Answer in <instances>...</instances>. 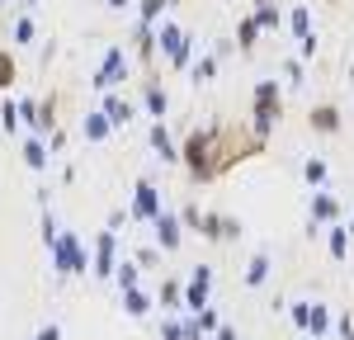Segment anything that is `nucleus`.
<instances>
[{"instance_id": "nucleus-32", "label": "nucleus", "mask_w": 354, "mask_h": 340, "mask_svg": "<svg viewBox=\"0 0 354 340\" xmlns=\"http://www.w3.org/2000/svg\"><path fill=\"white\" fill-rule=\"evenodd\" d=\"M123 312H128V317H147V312H151V293H142V288L123 293Z\"/></svg>"}, {"instance_id": "nucleus-2", "label": "nucleus", "mask_w": 354, "mask_h": 340, "mask_svg": "<svg viewBox=\"0 0 354 340\" xmlns=\"http://www.w3.org/2000/svg\"><path fill=\"white\" fill-rule=\"evenodd\" d=\"M250 128L260 133V138H270L274 123L283 118V90H279V81H255V90H250Z\"/></svg>"}, {"instance_id": "nucleus-21", "label": "nucleus", "mask_w": 354, "mask_h": 340, "mask_svg": "<svg viewBox=\"0 0 354 340\" xmlns=\"http://www.w3.org/2000/svg\"><path fill=\"white\" fill-rule=\"evenodd\" d=\"M260 33H265V28L255 24V15H241V19H236V48H241V53H255Z\"/></svg>"}, {"instance_id": "nucleus-40", "label": "nucleus", "mask_w": 354, "mask_h": 340, "mask_svg": "<svg viewBox=\"0 0 354 340\" xmlns=\"http://www.w3.org/2000/svg\"><path fill=\"white\" fill-rule=\"evenodd\" d=\"M213 340H241V336H236V326H222V331H218Z\"/></svg>"}, {"instance_id": "nucleus-10", "label": "nucleus", "mask_w": 354, "mask_h": 340, "mask_svg": "<svg viewBox=\"0 0 354 340\" xmlns=\"http://www.w3.org/2000/svg\"><path fill=\"white\" fill-rule=\"evenodd\" d=\"M307 128H312V133H317V138H335V133H340V128H345V113H340V104H312V109H307Z\"/></svg>"}, {"instance_id": "nucleus-28", "label": "nucleus", "mask_w": 354, "mask_h": 340, "mask_svg": "<svg viewBox=\"0 0 354 340\" xmlns=\"http://www.w3.org/2000/svg\"><path fill=\"white\" fill-rule=\"evenodd\" d=\"M15 81H19V62H15V53H10V48H0V90L10 95V90H15Z\"/></svg>"}, {"instance_id": "nucleus-33", "label": "nucleus", "mask_w": 354, "mask_h": 340, "mask_svg": "<svg viewBox=\"0 0 354 340\" xmlns=\"http://www.w3.org/2000/svg\"><path fill=\"white\" fill-rule=\"evenodd\" d=\"M307 336H312V340L330 336V308H322V303H312V326H307Z\"/></svg>"}, {"instance_id": "nucleus-43", "label": "nucleus", "mask_w": 354, "mask_h": 340, "mask_svg": "<svg viewBox=\"0 0 354 340\" xmlns=\"http://www.w3.org/2000/svg\"><path fill=\"white\" fill-rule=\"evenodd\" d=\"M326 5H340V0H326Z\"/></svg>"}, {"instance_id": "nucleus-36", "label": "nucleus", "mask_w": 354, "mask_h": 340, "mask_svg": "<svg viewBox=\"0 0 354 340\" xmlns=\"http://www.w3.org/2000/svg\"><path fill=\"white\" fill-rule=\"evenodd\" d=\"M161 340H185V321H161Z\"/></svg>"}, {"instance_id": "nucleus-30", "label": "nucleus", "mask_w": 354, "mask_h": 340, "mask_svg": "<svg viewBox=\"0 0 354 340\" xmlns=\"http://www.w3.org/2000/svg\"><path fill=\"white\" fill-rule=\"evenodd\" d=\"M137 279H142V265H137V260H118V274H113V283H118L123 293H133Z\"/></svg>"}, {"instance_id": "nucleus-6", "label": "nucleus", "mask_w": 354, "mask_h": 340, "mask_svg": "<svg viewBox=\"0 0 354 340\" xmlns=\"http://www.w3.org/2000/svg\"><path fill=\"white\" fill-rule=\"evenodd\" d=\"M194 232H198L203 241H236V236H241V223H236L232 213H213V208H203L198 223H194Z\"/></svg>"}, {"instance_id": "nucleus-19", "label": "nucleus", "mask_w": 354, "mask_h": 340, "mask_svg": "<svg viewBox=\"0 0 354 340\" xmlns=\"http://www.w3.org/2000/svg\"><path fill=\"white\" fill-rule=\"evenodd\" d=\"M81 133H85V142H104L113 133V123H109V113L104 109H95V113H85V123H81Z\"/></svg>"}, {"instance_id": "nucleus-7", "label": "nucleus", "mask_w": 354, "mask_h": 340, "mask_svg": "<svg viewBox=\"0 0 354 340\" xmlns=\"http://www.w3.org/2000/svg\"><path fill=\"white\" fill-rule=\"evenodd\" d=\"M161 213H165V203H161L156 180H137V185H133V218H137V223H156Z\"/></svg>"}, {"instance_id": "nucleus-29", "label": "nucleus", "mask_w": 354, "mask_h": 340, "mask_svg": "<svg viewBox=\"0 0 354 340\" xmlns=\"http://www.w3.org/2000/svg\"><path fill=\"white\" fill-rule=\"evenodd\" d=\"M165 5H175V0H137V24H161Z\"/></svg>"}, {"instance_id": "nucleus-5", "label": "nucleus", "mask_w": 354, "mask_h": 340, "mask_svg": "<svg viewBox=\"0 0 354 340\" xmlns=\"http://www.w3.org/2000/svg\"><path fill=\"white\" fill-rule=\"evenodd\" d=\"M53 270H57V279H66V274H85V270H95L76 232H62V236H57V246H53Z\"/></svg>"}, {"instance_id": "nucleus-20", "label": "nucleus", "mask_w": 354, "mask_h": 340, "mask_svg": "<svg viewBox=\"0 0 354 340\" xmlns=\"http://www.w3.org/2000/svg\"><path fill=\"white\" fill-rule=\"evenodd\" d=\"M33 38H38V19H33V15H15V24H10V43H15V48H28Z\"/></svg>"}, {"instance_id": "nucleus-8", "label": "nucleus", "mask_w": 354, "mask_h": 340, "mask_svg": "<svg viewBox=\"0 0 354 340\" xmlns=\"http://www.w3.org/2000/svg\"><path fill=\"white\" fill-rule=\"evenodd\" d=\"M208 293H213V265H194L185 279V312H203Z\"/></svg>"}, {"instance_id": "nucleus-37", "label": "nucleus", "mask_w": 354, "mask_h": 340, "mask_svg": "<svg viewBox=\"0 0 354 340\" xmlns=\"http://www.w3.org/2000/svg\"><path fill=\"white\" fill-rule=\"evenodd\" d=\"M283 76H288L293 85L302 81V57H288V62H283Z\"/></svg>"}, {"instance_id": "nucleus-3", "label": "nucleus", "mask_w": 354, "mask_h": 340, "mask_svg": "<svg viewBox=\"0 0 354 340\" xmlns=\"http://www.w3.org/2000/svg\"><path fill=\"white\" fill-rule=\"evenodd\" d=\"M156 43H161L165 62H170L175 71H189L194 66V38L175 24V19H161V24H156Z\"/></svg>"}, {"instance_id": "nucleus-11", "label": "nucleus", "mask_w": 354, "mask_h": 340, "mask_svg": "<svg viewBox=\"0 0 354 340\" xmlns=\"http://www.w3.org/2000/svg\"><path fill=\"white\" fill-rule=\"evenodd\" d=\"M137 90H142V109L151 113L156 123H165V113H170V95H165V85H161V76L151 71L147 81H137Z\"/></svg>"}, {"instance_id": "nucleus-17", "label": "nucleus", "mask_w": 354, "mask_h": 340, "mask_svg": "<svg viewBox=\"0 0 354 340\" xmlns=\"http://www.w3.org/2000/svg\"><path fill=\"white\" fill-rule=\"evenodd\" d=\"M218 66H222V57L208 48V53H198L194 57V66H189V76H194V85H213L218 81Z\"/></svg>"}, {"instance_id": "nucleus-24", "label": "nucleus", "mask_w": 354, "mask_h": 340, "mask_svg": "<svg viewBox=\"0 0 354 340\" xmlns=\"http://www.w3.org/2000/svg\"><path fill=\"white\" fill-rule=\"evenodd\" d=\"M302 180H307L312 189H326V180H330L326 161H322V156H307V161H302Z\"/></svg>"}, {"instance_id": "nucleus-12", "label": "nucleus", "mask_w": 354, "mask_h": 340, "mask_svg": "<svg viewBox=\"0 0 354 340\" xmlns=\"http://www.w3.org/2000/svg\"><path fill=\"white\" fill-rule=\"evenodd\" d=\"M151 232H156V246H161V251H180V246H185V218L170 213V208L151 223Z\"/></svg>"}, {"instance_id": "nucleus-23", "label": "nucleus", "mask_w": 354, "mask_h": 340, "mask_svg": "<svg viewBox=\"0 0 354 340\" xmlns=\"http://www.w3.org/2000/svg\"><path fill=\"white\" fill-rule=\"evenodd\" d=\"M250 15H255V24L265 28V33L283 24V15H279V0H255V10H250Z\"/></svg>"}, {"instance_id": "nucleus-27", "label": "nucleus", "mask_w": 354, "mask_h": 340, "mask_svg": "<svg viewBox=\"0 0 354 340\" xmlns=\"http://www.w3.org/2000/svg\"><path fill=\"white\" fill-rule=\"evenodd\" d=\"M161 303L170 312H185V279H161Z\"/></svg>"}, {"instance_id": "nucleus-1", "label": "nucleus", "mask_w": 354, "mask_h": 340, "mask_svg": "<svg viewBox=\"0 0 354 340\" xmlns=\"http://www.w3.org/2000/svg\"><path fill=\"white\" fill-rule=\"evenodd\" d=\"M270 138H260L245 123H208V128H189L180 142V166L189 170L194 185H213L232 166H241L250 156H260Z\"/></svg>"}, {"instance_id": "nucleus-13", "label": "nucleus", "mask_w": 354, "mask_h": 340, "mask_svg": "<svg viewBox=\"0 0 354 340\" xmlns=\"http://www.w3.org/2000/svg\"><path fill=\"white\" fill-rule=\"evenodd\" d=\"M133 53H137V62L147 66V76H151V71H156V24L133 28Z\"/></svg>"}, {"instance_id": "nucleus-22", "label": "nucleus", "mask_w": 354, "mask_h": 340, "mask_svg": "<svg viewBox=\"0 0 354 340\" xmlns=\"http://www.w3.org/2000/svg\"><path fill=\"white\" fill-rule=\"evenodd\" d=\"M288 28H293V38H317V28H312V10H307V5H293V10H288Z\"/></svg>"}, {"instance_id": "nucleus-16", "label": "nucleus", "mask_w": 354, "mask_h": 340, "mask_svg": "<svg viewBox=\"0 0 354 340\" xmlns=\"http://www.w3.org/2000/svg\"><path fill=\"white\" fill-rule=\"evenodd\" d=\"M270 251H255L250 260H245V274H241V283L245 288H265V279H270Z\"/></svg>"}, {"instance_id": "nucleus-18", "label": "nucleus", "mask_w": 354, "mask_h": 340, "mask_svg": "<svg viewBox=\"0 0 354 340\" xmlns=\"http://www.w3.org/2000/svg\"><path fill=\"white\" fill-rule=\"evenodd\" d=\"M147 138H151L156 151H161V161H170V166L180 161V147H175V138H170V128H165V123H151V133H147Z\"/></svg>"}, {"instance_id": "nucleus-38", "label": "nucleus", "mask_w": 354, "mask_h": 340, "mask_svg": "<svg viewBox=\"0 0 354 340\" xmlns=\"http://www.w3.org/2000/svg\"><path fill=\"white\" fill-rule=\"evenodd\" d=\"M298 57H302V62H312V57H317V38H302V43H298Z\"/></svg>"}, {"instance_id": "nucleus-4", "label": "nucleus", "mask_w": 354, "mask_h": 340, "mask_svg": "<svg viewBox=\"0 0 354 340\" xmlns=\"http://www.w3.org/2000/svg\"><path fill=\"white\" fill-rule=\"evenodd\" d=\"M128 71H133V62H128V48H123V43H109V48H104V62H100V71H95V90H100V95H113V90H118V85L128 81Z\"/></svg>"}, {"instance_id": "nucleus-25", "label": "nucleus", "mask_w": 354, "mask_h": 340, "mask_svg": "<svg viewBox=\"0 0 354 340\" xmlns=\"http://www.w3.org/2000/svg\"><path fill=\"white\" fill-rule=\"evenodd\" d=\"M326 246H330V255H335V260H345V255H350V227H345V223L326 227Z\"/></svg>"}, {"instance_id": "nucleus-9", "label": "nucleus", "mask_w": 354, "mask_h": 340, "mask_svg": "<svg viewBox=\"0 0 354 340\" xmlns=\"http://www.w3.org/2000/svg\"><path fill=\"white\" fill-rule=\"evenodd\" d=\"M95 279H113L118 274V236H113V227H104L100 236H95V270H90Z\"/></svg>"}, {"instance_id": "nucleus-39", "label": "nucleus", "mask_w": 354, "mask_h": 340, "mask_svg": "<svg viewBox=\"0 0 354 340\" xmlns=\"http://www.w3.org/2000/svg\"><path fill=\"white\" fill-rule=\"evenodd\" d=\"M33 340H62V326H57V321H48V326H43Z\"/></svg>"}, {"instance_id": "nucleus-31", "label": "nucleus", "mask_w": 354, "mask_h": 340, "mask_svg": "<svg viewBox=\"0 0 354 340\" xmlns=\"http://www.w3.org/2000/svg\"><path fill=\"white\" fill-rule=\"evenodd\" d=\"M0 128H5V133H10V138H15V133H19V100H10V95H5V100H0Z\"/></svg>"}, {"instance_id": "nucleus-34", "label": "nucleus", "mask_w": 354, "mask_h": 340, "mask_svg": "<svg viewBox=\"0 0 354 340\" xmlns=\"http://www.w3.org/2000/svg\"><path fill=\"white\" fill-rule=\"evenodd\" d=\"M19 118L33 128V138H38V100H28V95H24V100H19Z\"/></svg>"}, {"instance_id": "nucleus-35", "label": "nucleus", "mask_w": 354, "mask_h": 340, "mask_svg": "<svg viewBox=\"0 0 354 340\" xmlns=\"http://www.w3.org/2000/svg\"><path fill=\"white\" fill-rule=\"evenodd\" d=\"M293 326L307 336V326H312V303H293Z\"/></svg>"}, {"instance_id": "nucleus-14", "label": "nucleus", "mask_w": 354, "mask_h": 340, "mask_svg": "<svg viewBox=\"0 0 354 340\" xmlns=\"http://www.w3.org/2000/svg\"><path fill=\"white\" fill-rule=\"evenodd\" d=\"M100 109L109 113V123H113V128H128V123L137 118V100H128L123 90H113V95H104V104H100Z\"/></svg>"}, {"instance_id": "nucleus-42", "label": "nucleus", "mask_w": 354, "mask_h": 340, "mask_svg": "<svg viewBox=\"0 0 354 340\" xmlns=\"http://www.w3.org/2000/svg\"><path fill=\"white\" fill-rule=\"evenodd\" d=\"M19 5H24V15H28V10H33V5H38V0H19Z\"/></svg>"}, {"instance_id": "nucleus-15", "label": "nucleus", "mask_w": 354, "mask_h": 340, "mask_svg": "<svg viewBox=\"0 0 354 340\" xmlns=\"http://www.w3.org/2000/svg\"><path fill=\"white\" fill-rule=\"evenodd\" d=\"M312 223H317V227H322V223L335 227V223H340V198L330 194V189H317V194H312Z\"/></svg>"}, {"instance_id": "nucleus-44", "label": "nucleus", "mask_w": 354, "mask_h": 340, "mask_svg": "<svg viewBox=\"0 0 354 340\" xmlns=\"http://www.w3.org/2000/svg\"><path fill=\"white\" fill-rule=\"evenodd\" d=\"M302 340H312V336H302Z\"/></svg>"}, {"instance_id": "nucleus-41", "label": "nucleus", "mask_w": 354, "mask_h": 340, "mask_svg": "<svg viewBox=\"0 0 354 340\" xmlns=\"http://www.w3.org/2000/svg\"><path fill=\"white\" fill-rule=\"evenodd\" d=\"M104 5H109V10H128L133 0H104Z\"/></svg>"}, {"instance_id": "nucleus-45", "label": "nucleus", "mask_w": 354, "mask_h": 340, "mask_svg": "<svg viewBox=\"0 0 354 340\" xmlns=\"http://www.w3.org/2000/svg\"><path fill=\"white\" fill-rule=\"evenodd\" d=\"M0 5H5V0H0Z\"/></svg>"}, {"instance_id": "nucleus-26", "label": "nucleus", "mask_w": 354, "mask_h": 340, "mask_svg": "<svg viewBox=\"0 0 354 340\" xmlns=\"http://www.w3.org/2000/svg\"><path fill=\"white\" fill-rule=\"evenodd\" d=\"M24 166L28 170H48V142H43V138H28L24 142Z\"/></svg>"}]
</instances>
